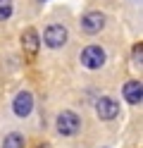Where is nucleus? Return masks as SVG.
Masks as SVG:
<instances>
[{
    "instance_id": "0eeeda50",
    "label": "nucleus",
    "mask_w": 143,
    "mask_h": 148,
    "mask_svg": "<svg viewBox=\"0 0 143 148\" xmlns=\"http://www.w3.org/2000/svg\"><path fill=\"white\" fill-rule=\"evenodd\" d=\"M124 98L129 100L131 105H136V103H141V98H143V86H141V81H127L124 84Z\"/></svg>"
},
{
    "instance_id": "f8f14e48",
    "label": "nucleus",
    "mask_w": 143,
    "mask_h": 148,
    "mask_svg": "<svg viewBox=\"0 0 143 148\" xmlns=\"http://www.w3.org/2000/svg\"><path fill=\"white\" fill-rule=\"evenodd\" d=\"M41 3H43V0H41Z\"/></svg>"
},
{
    "instance_id": "9b49d317",
    "label": "nucleus",
    "mask_w": 143,
    "mask_h": 148,
    "mask_svg": "<svg viewBox=\"0 0 143 148\" xmlns=\"http://www.w3.org/2000/svg\"><path fill=\"white\" fill-rule=\"evenodd\" d=\"M133 60H136V62L141 64V43L136 45V48H133Z\"/></svg>"
},
{
    "instance_id": "f257e3e1",
    "label": "nucleus",
    "mask_w": 143,
    "mask_h": 148,
    "mask_svg": "<svg viewBox=\"0 0 143 148\" xmlns=\"http://www.w3.org/2000/svg\"><path fill=\"white\" fill-rule=\"evenodd\" d=\"M79 127H81V119L76 112H72V110H64V112L57 117V132H60L62 136H72L79 132Z\"/></svg>"
},
{
    "instance_id": "20e7f679",
    "label": "nucleus",
    "mask_w": 143,
    "mask_h": 148,
    "mask_svg": "<svg viewBox=\"0 0 143 148\" xmlns=\"http://www.w3.org/2000/svg\"><path fill=\"white\" fill-rule=\"evenodd\" d=\"M103 26H105V14L103 12H88V14H83V19H81V29L86 34H98Z\"/></svg>"
},
{
    "instance_id": "9d476101",
    "label": "nucleus",
    "mask_w": 143,
    "mask_h": 148,
    "mask_svg": "<svg viewBox=\"0 0 143 148\" xmlns=\"http://www.w3.org/2000/svg\"><path fill=\"white\" fill-rule=\"evenodd\" d=\"M12 17V0H0V22Z\"/></svg>"
},
{
    "instance_id": "7ed1b4c3",
    "label": "nucleus",
    "mask_w": 143,
    "mask_h": 148,
    "mask_svg": "<svg viewBox=\"0 0 143 148\" xmlns=\"http://www.w3.org/2000/svg\"><path fill=\"white\" fill-rule=\"evenodd\" d=\"M81 62H83V67H88V69H98V67L105 64V50L100 45H88V48L81 53Z\"/></svg>"
},
{
    "instance_id": "39448f33",
    "label": "nucleus",
    "mask_w": 143,
    "mask_h": 148,
    "mask_svg": "<svg viewBox=\"0 0 143 148\" xmlns=\"http://www.w3.org/2000/svg\"><path fill=\"white\" fill-rule=\"evenodd\" d=\"M95 110H98L100 119H114L119 115V103L114 98H100L98 105H95Z\"/></svg>"
},
{
    "instance_id": "6e6552de",
    "label": "nucleus",
    "mask_w": 143,
    "mask_h": 148,
    "mask_svg": "<svg viewBox=\"0 0 143 148\" xmlns=\"http://www.w3.org/2000/svg\"><path fill=\"white\" fill-rule=\"evenodd\" d=\"M38 43H41V41H38V34H36L34 29H26V31L22 34V45H24V50L31 55V58L38 53Z\"/></svg>"
},
{
    "instance_id": "1a4fd4ad",
    "label": "nucleus",
    "mask_w": 143,
    "mask_h": 148,
    "mask_svg": "<svg viewBox=\"0 0 143 148\" xmlns=\"http://www.w3.org/2000/svg\"><path fill=\"white\" fill-rule=\"evenodd\" d=\"M3 148H24V136H22V134H10V136H5Z\"/></svg>"
},
{
    "instance_id": "f03ea898",
    "label": "nucleus",
    "mask_w": 143,
    "mask_h": 148,
    "mask_svg": "<svg viewBox=\"0 0 143 148\" xmlns=\"http://www.w3.org/2000/svg\"><path fill=\"white\" fill-rule=\"evenodd\" d=\"M43 41H45L48 48H60V45L67 43V29L62 24H50L43 34Z\"/></svg>"
},
{
    "instance_id": "423d86ee",
    "label": "nucleus",
    "mask_w": 143,
    "mask_h": 148,
    "mask_svg": "<svg viewBox=\"0 0 143 148\" xmlns=\"http://www.w3.org/2000/svg\"><path fill=\"white\" fill-rule=\"evenodd\" d=\"M31 110H34V96H31V93H26V91L17 93V98H14V115L26 117Z\"/></svg>"
}]
</instances>
